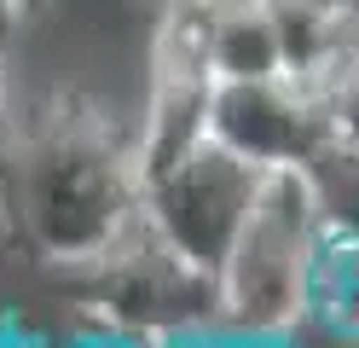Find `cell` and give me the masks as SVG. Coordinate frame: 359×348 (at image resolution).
<instances>
[{
	"label": "cell",
	"instance_id": "obj_6",
	"mask_svg": "<svg viewBox=\"0 0 359 348\" xmlns=\"http://www.w3.org/2000/svg\"><path fill=\"white\" fill-rule=\"evenodd\" d=\"M330 342L359 348V232L353 226H319L307 262V325Z\"/></svg>",
	"mask_w": 359,
	"mask_h": 348
},
{
	"label": "cell",
	"instance_id": "obj_13",
	"mask_svg": "<svg viewBox=\"0 0 359 348\" xmlns=\"http://www.w3.org/2000/svg\"><path fill=\"white\" fill-rule=\"evenodd\" d=\"M0 348H64V337H47V331H6Z\"/></svg>",
	"mask_w": 359,
	"mask_h": 348
},
{
	"label": "cell",
	"instance_id": "obj_2",
	"mask_svg": "<svg viewBox=\"0 0 359 348\" xmlns=\"http://www.w3.org/2000/svg\"><path fill=\"white\" fill-rule=\"evenodd\" d=\"M325 209L307 169H261L255 203L220 267V325L226 331H302L307 262Z\"/></svg>",
	"mask_w": 359,
	"mask_h": 348
},
{
	"label": "cell",
	"instance_id": "obj_4",
	"mask_svg": "<svg viewBox=\"0 0 359 348\" xmlns=\"http://www.w3.org/2000/svg\"><path fill=\"white\" fill-rule=\"evenodd\" d=\"M93 290H87V308L93 319H110V325H128L140 337H186V331H215L220 325V278L197 273L191 262L151 238L145 221L128 232V238L104 255L99 267H87ZM226 331V325H220Z\"/></svg>",
	"mask_w": 359,
	"mask_h": 348
},
{
	"label": "cell",
	"instance_id": "obj_11",
	"mask_svg": "<svg viewBox=\"0 0 359 348\" xmlns=\"http://www.w3.org/2000/svg\"><path fill=\"white\" fill-rule=\"evenodd\" d=\"M163 348H232V331H186V337H168Z\"/></svg>",
	"mask_w": 359,
	"mask_h": 348
},
{
	"label": "cell",
	"instance_id": "obj_1",
	"mask_svg": "<svg viewBox=\"0 0 359 348\" xmlns=\"http://www.w3.org/2000/svg\"><path fill=\"white\" fill-rule=\"evenodd\" d=\"M140 226V162L99 105L58 93L0 134V232L35 267L87 273Z\"/></svg>",
	"mask_w": 359,
	"mask_h": 348
},
{
	"label": "cell",
	"instance_id": "obj_14",
	"mask_svg": "<svg viewBox=\"0 0 359 348\" xmlns=\"http://www.w3.org/2000/svg\"><path fill=\"white\" fill-rule=\"evenodd\" d=\"M12 128V93H6V70H0V134Z\"/></svg>",
	"mask_w": 359,
	"mask_h": 348
},
{
	"label": "cell",
	"instance_id": "obj_9",
	"mask_svg": "<svg viewBox=\"0 0 359 348\" xmlns=\"http://www.w3.org/2000/svg\"><path fill=\"white\" fill-rule=\"evenodd\" d=\"M64 348H163V342H156V337H140V331H128V325H110V319L81 314V325L64 337Z\"/></svg>",
	"mask_w": 359,
	"mask_h": 348
},
{
	"label": "cell",
	"instance_id": "obj_10",
	"mask_svg": "<svg viewBox=\"0 0 359 348\" xmlns=\"http://www.w3.org/2000/svg\"><path fill=\"white\" fill-rule=\"evenodd\" d=\"M232 348H302L296 331H232Z\"/></svg>",
	"mask_w": 359,
	"mask_h": 348
},
{
	"label": "cell",
	"instance_id": "obj_15",
	"mask_svg": "<svg viewBox=\"0 0 359 348\" xmlns=\"http://www.w3.org/2000/svg\"><path fill=\"white\" fill-rule=\"evenodd\" d=\"M325 6H336V12H348V18H359V0H325Z\"/></svg>",
	"mask_w": 359,
	"mask_h": 348
},
{
	"label": "cell",
	"instance_id": "obj_12",
	"mask_svg": "<svg viewBox=\"0 0 359 348\" xmlns=\"http://www.w3.org/2000/svg\"><path fill=\"white\" fill-rule=\"evenodd\" d=\"M35 12H41V0H0V30H24Z\"/></svg>",
	"mask_w": 359,
	"mask_h": 348
},
{
	"label": "cell",
	"instance_id": "obj_7",
	"mask_svg": "<svg viewBox=\"0 0 359 348\" xmlns=\"http://www.w3.org/2000/svg\"><path fill=\"white\" fill-rule=\"evenodd\" d=\"M209 70L215 82H273L284 76L278 30L266 0H209Z\"/></svg>",
	"mask_w": 359,
	"mask_h": 348
},
{
	"label": "cell",
	"instance_id": "obj_3",
	"mask_svg": "<svg viewBox=\"0 0 359 348\" xmlns=\"http://www.w3.org/2000/svg\"><path fill=\"white\" fill-rule=\"evenodd\" d=\"M255 186H261L255 162H243L220 139H203L186 157L140 174V221L180 262L220 278V267H226V255L243 232V215L255 203Z\"/></svg>",
	"mask_w": 359,
	"mask_h": 348
},
{
	"label": "cell",
	"instance_id": "obj_8",
	"mask_svg": "<svg viewBox=\"0 0 359 348\" xmlns=\"http://www.w3.org/2000/svg\"><path fill=\"white\" fill-rule=\"evenodd\" d=\"M319 110H325L330 146L348 151V157H359V35H353V46H348V58L336 64V76L325 82Z\"/></svg>",
	"mask_w": 359,
	"mask_h": 348
},
{
	"label": "cell",
	"instance_id": "obj_5",
	"mask_svg": "<svg viewBox=\"0 0 359 348\" xmlns=\"http://www.w3.org/2000/svg\"><path fill=\"white\" fill-rule=\"evenodd\" d=\"M209 139L238 151L255 169H307L330 146L325 110L296 82H215L209 99Z\"/></svg>",
	"mask_w": 359,
	"mask_h": 348
}]
</instances>
